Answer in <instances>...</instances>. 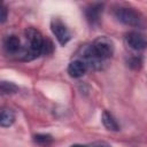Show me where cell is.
Wrapping results in <instances>:
<instances>
[{
	"instance_id": "cell-1",
	"label": "cell",
	"mask_w": 147,
	"mask_h": 147,
	"mask_svg": "<svg viewBox=\"0 0 147 147\" xmlns=\"http://www.w3.org/2000/svg\"><path fill=\"white\" fill-rule=\"evenodd\" d=\"M114 54V42L106 36L96 38L83 53V61L88 68L100 70Z\"/></svg>"
},
{
	"instance_id": "cell-15",
	"label": "cell",
	"mask_w": 147,
	"mask_h": 147,
	"mask_svg": "<svg viewBox=\"0 0 147 147\" xmlns=\"http://www.w3.org/2000/svg\"><path fill=\"white\" fill-rule=\"evenodd\" d=\"M87 147H111L109 144H107L106 141H94L92 144H90Z\"/></svg>"
},
{
	"instance_id": "cell-5",
	"label": "cell",
	"mask_w": 147,
	"mask_h": 147,
	"mask_svg": "<svg viewBox=\"0 0 147 147\" xmlns=\"http://www.w3.org/2000/svg\"><path fill=\"white\" fill-rule=\"evenodd\" d=\"M125 41L134 51H144L147 48V38L138 31H131L126 33Z\"/></svg>"
},
{
	"instance_id": "cell-14",
	"label": "cell",
	"mask_w": 147,
	"mask_h": 147,
	"mask_svg": "<svg viewBox=\"0 0 147 147\" xmlns=\"http://www.w3.org/2000/svg\"><path fill=\"white\" fill-rule=\"evenodd\" d=\"M129 65L131 67V68H133V69H139V67L141 65V60H140V57H131L130 60H129Z\"/></svg>"
},
{
	"instance_id": "cell-7",
	"label": "cell",
	"mask_w": 147,
	"mask_h": 147,
	"mask_svg": "<svg viewBox=\"0 0 147 147\" xmlns=\"http://www.w3.org/2000/svg\"><path fill=\"white\" fill-rule=\"evenodd\" d=\"M3 48H5L6 53L10 54V55L21 54L22 51H23V47H22L20 38L14 36V34L6 37V39L3 40Z\"/></svg>"
},
{
	"instance_id": "cell-3",
	"label": "cell",
	"mask_w": 147,
	"mask_h": 147,
	"mask_svg": "<svg viewBox=\"0 0 147 147\" xmlns=\"http://www.w3.org/2000/svg\"><path fill=\"white\" fill-rule=\"evenodd\" d=\"M115 18L121 22L122 24H125L127 26H134V28H144L145 26V20L142 15L134 10L133 8L129 7H117L114 10Z\"/></svg>"
},
{
	"instance_id": "cell-4",
	"label": "cell",
	"mask_w": 147,
	"mask_h": 147,
	"mask_svg": "<svg viewBox=\"0 0 147 147\" xmlns=\"http://www.w3.org/2000/svg\"><path fill=\"white\" fill-rule=\"evenodd\" d=\"M51 30L60 45L64 46L70 39H71V33L68 30L67 25L60 20V18H53L51 22Z\"/></svg>"
},
{
	"instance_id": "cell-13",
	"label": "cell",
	"mask_w": 147,
	"mask_h": 147,
	"mask_svg": "<svg viewBox=\"0 0 147 147\" xmlns=\"http://www.w3.org/2000/svg\"><path fill=\"white\" fill-rule=\"evenodd\" d=\"M53 51H54V45H53V42H52L48 38L44 39V45H42V49H41V55H49V54L53 53Z\"/></svg>"
},
{
	"instance_id": "cell-11",
	"label": "cell",
	"mask_w": 147,
	"mask_h": 147,
	"mask_svg": "<svg viewBox=\"0 0 147 147\" xmlns=\"http://www.w3.org/2000/svg\"><path fill=\"white\" fill-rule=\"evenodd\" d=\"M18 91V87L10 82H1V93L2 94H14Z\"/></svg>"
},
{
	"instance_id": "cell-16",
	"label": "cell",
	"mask_w": 147,
	"mask_h": 147,
	"mask_svg": "<svg viewBox=\"0 0 147 147\" xmlns=\"http://www.w3.org/2000/svg\"><path fill=\"white\" fill-rule=\"evenodd\" d=\"M1 23H5L6 22V20H7V8L3 6L2 7V9H1Z\"/></svg>"
},
{
	"instance_id": "cell-6",
	"label": "cell",
	"mask_w": 147,
	"mask_h": 147,
	"mask_svg": "<svg viewBox=\"0 0 147 147\" xmlns=\"http://www.w3.org/2000/svg\"><path fill=\"white\" fill-rule=\"evenodd\" d=\"M103 10V5L102 3H92L85 9V16L87 22L91 25H98L101 20Z\"/></svg>"
},
{
	"instance_id": "cell-12",
	"label": "cell",
	"mask_w": 147,
	"mask_h": 147,
	"mask_svg": "<svg viewBox=\"0 0 147 147\" xmlns=\"http://www.w3.org/2000/svg\"><path fill=\"white\" fill-rule=\"evenodd\" d=\"M34 141L40 146H47L53 141V138L49 134H36Z\"/></svg>"
},
{
	"instance_id": "cell-2",
	"label": "cell",
	"mask_w": 147,
	"mask_h": 147,
	"mask_svg": "<svg viewBox=\"0 0 147 147\" xmlns=\"http://www.w3.org/2000/svg\"><path fill=\"white\" fill-rule=\"evenodd\" d=\"M25 39H26V47H23V51L21 53L22 59L24 61H31L39 55H41V49L44 45V37L41 33L33 29V28H28L24 31Z\"/></svg>"
},
{
	"instance_id": "cell-17",
	"label": "cell",
	"mask_w": 147,
	"mask_h": 147,
	"mask_svg": "<svg viewBox=\"0 0 147 147\" xmlns=\"http://www.w3.org/2000/svg\"><path fill=\"white\" fill-rule=\"evenodd\" d=\"M71 147H87V146H83V145H72Z\"/></svg>"
},
{
	"instance_id": "cell-8",
	"label": "cell",
	"mask_w": 147,
	"mask_h": 147,
	"mask_svg": "<svg viewBox=\"0 0 147 147\" xmlns=\"http://www.w3.org/2000/svg\"><path fill=\"white\" fill-rule=\"evenodd\" d=\"M87 69H88V67L83 60H75V61L69 63L67 70H68V74H69L70 77L79 78V77H82L86 74Z\"/></svg>"
},
{
	"instance_id": "cell-9",
	"label": "cell",
	"mask_w": 147,
	"mask_h": 147,
	"mask_svg": "<svg viewBox=\"0 0 147 147\" xmlns=\"http://www.w3.org/2000/svg\"><path fill=\"white\" fill-rule=\"evenodd\" d=\"M101 121H102L103 126H105L107 130H109V131H118V130H119L118 123L116 122V119L114 118V116H113L110 113L103 111V113H102Z\"/></svg>"
},
{
	"instance_id": "cell-10",
	"label": "cell",
	"mask_w": 147,
	"mask_h": 147,
	"mask_svg": "<svg viewBox=\"0 0 147 147\" xmlns=\"http://www.w3.org/2000/svg\"><path fill=\"white\" fill-rule=\"evenodd\" d=\"M15 122V113L11 109H2L0 115V125L2 127H9Z\"/></svg>"
}]
</instances>
